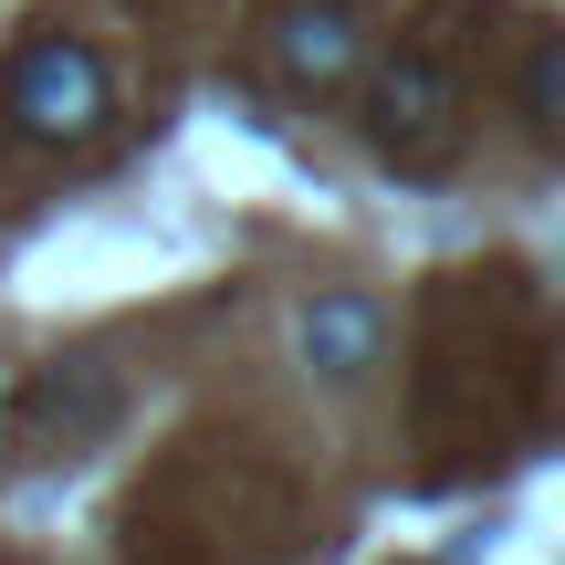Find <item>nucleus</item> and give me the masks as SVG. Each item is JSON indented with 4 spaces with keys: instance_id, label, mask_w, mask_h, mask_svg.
Returning <instances> with one entry per match:
<instances>
[{
    "instance_id": "obj_1",
    "label": "nucleus",
    "mask_w": 565,
    "mask_h": 565,
    "mask_svg": "<svg viewBox=\"0 0 565 565\" xmlns=\"http://www.w3.org/2000/svg\"><path fill=\"white\" fill-rule=\"evenodd\" d=\"M0 116H11V137H32V147H95L105 126H116V74H105L95 42L32 32V42H11V63H0Z\"/></svg>"
},
{
    "instance_id": "obj_2",
    "label": "nucleus",
    "mask_w": 565,
    "mask_h": 565,
    "mask_svg": "<svg viewBox=\"0 0 565 565\" xmlns=\"http://www.w3.org/2000/svg\"><path fill=\"white\" fill-rule=\"evenodd\" d=\"M461 126H471V95H461V74H450L429 42H398V53L366 74V137H377L387 168L440 179V168L461 158Z\"/></svg>"
},
{
    "instance_id": "obj_3",
    "label": "nucleus",
    "mask_w": 565,
    "mask_h": 565,
    "mask_svg": "<svg viewBox=\"0 0 565 565\" xmlns=\"http://www.w3.org/2000/svg\"><path fill=\"white\" fill-rule=\"evenodd\" d=\"M356 63H366L356 0H294V11L273 21V74L294 84V95H335V84H356Z\"/></svg>"
},
{
    "instance_id": "obj_4",
    "label": "nucleus",
    "mask_w": 565,
    "mask_h": 565,
    "mask_svg": "<svg viewBox=\"0 0 565 565\" xmlns=\"http://www.w3.org/2000/svg\"><path fill=\"white\" fill-rule=\"evenodd\" d=\"M377 345H387V315H377V294H315L294 315V356L315 366V377H366L377 366Z\"/></svg>"
},
{
    "instance_id": "obj_5",
    "label": "nucleus",
    "mask_w": 565,
    "mask_h": 565,
    "mask_svg": "<svg viewBox=\"0 0 565 565\" xmlns=\"http://www.w3.org/2000/svg\"><path fill=\"white\" fill-rule=\"evenodd\" d=\"M105 408H116V387H105L95 366H74V387H63V377H42L32 398H21V450H53V429H63V450H74L84 429L105 419Z\"/></svg>"
},
{
    "instance_id": "obj_6",
    "label": "nucleus",
    "mask_w": 565,
    "mask_h": 565,
    "mask_svg": "<svg viewBox=\"0 0 565 565\" xmlns=\"http://www.w3.org/2000/svg\"><path fill=\"white\" fill-rule=\"evenodd\" d=\"M524 137H534V147L565 137V42H555V32L524 42Z\"/></svg>"
}]
</instances>
